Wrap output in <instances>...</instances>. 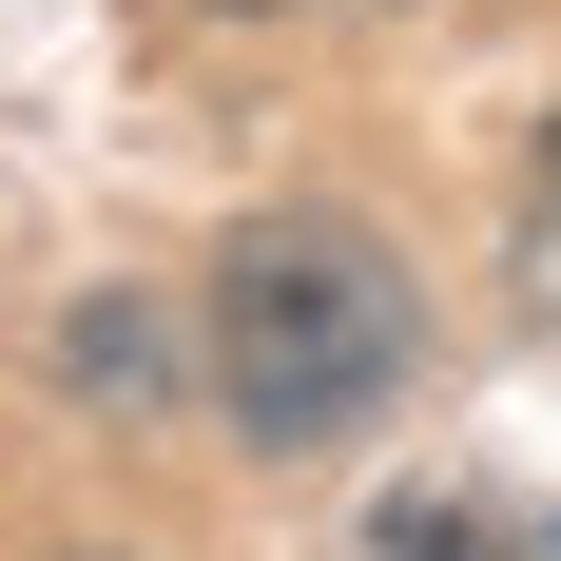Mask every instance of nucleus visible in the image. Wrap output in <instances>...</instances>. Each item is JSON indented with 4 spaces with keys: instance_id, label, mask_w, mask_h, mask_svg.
Instances as JSON below:
<instances>
[{
    "instance_id": "6",
    "label": "nucleus",
    "mask_w": 561,
    "mask_h": 561,
    "mask_svg": "<svg viewBox=\"0 0 561 561\" xmlns=\"http://www.w3.org/2000/svg\"><path fill=\"white\" fill-rule=\"evenodd\" d=\"M58 561H136V542H58Z\"/></svg>"
},
{
    "instance_id": "1",
    "label": "nucleus",
    "mask_w": 561,
    "mask_h": 561,
    "mask_svg": "<svg viewBox=\"0 0 561 561\" xmlns=\"http://www.w3.org/2000/svg\"><path fill=\"white\" fill-rule=\"evenodd\" d=\"M194 348H214L232 446H348V426L407 388V348H426V290H407V252H388L368 214H310V194H272V214H232V232H214Z\"/></svg>"
},
{
    "instance_id": "2",
    "label": "nucleus",
    "mask_w": 561,
    "mask_h": 561,
    "mask_svg": "<svg viewBox=\"0 0 561 561\" xmlns=\"http://www.w3.org/2000/svg\"><path fill=\"white\" fill-rule=\"evenodd\" d=\"M39 368H58V407H78V426H174V407L214 388V348H194V310H156L136 272H98V290H58V330H39Z\"/></svg>"
},
{
    "instance_id": "3",
    "label": "nucleus",
    "mask_w": 561,
    "mask_h": 561,
    "mask_svg": "<svg viewBox=\"0 0 561 561\" xmlns=\"http://www.w3.org/2000/svg\"><path fill=\"white\" fill-rule=\"evenodd\" d=\"M348 561H523V523H504V504H465V484H388Z\"/></svg>"
},
{
    "instance_id": "4",
    "label": "nucleus",
    "mask_w": 561,
    "mask_h": 561,
    "mask_svg": "<svg viewBox=\"0 0 561 561\" xmlns=\"http://www.w3.org/2000/svg\"><path fill=\"white\" fill-rule=\"evenodd\" d=\"M504 272H523V290L561 310V116L523 136V214H504Z\"/></svg>"
},
{
    "instance_id": "5",
    "label": "nucleus",
    "mask_w": 561,
    "mask_h": 561,
    "mask_svg": "<svg viewBox=\"0 0 561 561\" xmlns=\"http://www.w3.org/2000/svg\"><path fill=\"white\" fill-rule=\"evenodd\" d=\"M194 20H290V0H194Z\"/></svg>"
}]
</instances>
